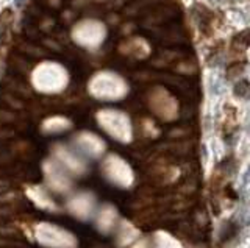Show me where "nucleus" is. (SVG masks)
<instances>
[{
	"mask_svg": "<svg viewBox=\"0 0 250 248\" xmlns=\"http://www.w3.org/2000/svg\"><path fill=\"white\" fill-rule=\"evenodd\" d=\"M14 3L18 5V6H21V5L23 3V0H14Z\"/></svg>",
	"mask_w": 250,
	"mask_h": 248,
	"instance_id": "obj_1",
	"label": "nucleus"
}]
</instances>
